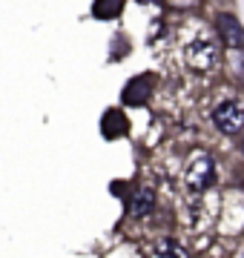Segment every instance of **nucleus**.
<instances>
[{
	"label": "nucleus",
	"instance_id": "f257e3e1",
	"mask_svg": "<svg viewBox=\"0 0 244 258\" xmlns=\"http://www.w3.org/2000/svg\"><path fill=\"white\" fill-rule=\"evenodd\" d=\"M216 181V161L207 155V152H196L187 164V184L193 192H201L207 186H213Z\"/></svg>",
	"mask_w": 244,
	"mask_h": 258
},
{
	"label": "nucleus",
	"instance_id": "f03ea898",
	"mask_svg": "<svg viewBox=\"0 0 244 258\" xmlns=\"http://www.w3.org/2000/svg\"><path fill=\"white\" fill-rule=\"evenodd\" d=\"M213 123L216 129H221L224 135H235L238 129L244 126V109H241V101H221L213 109Z\"/></svg>",
	"mask_w": 244,
	"mask_h": 258
},
{
	"label": "nucleus",
	"instance_id": "7ed1b4c3",
	"mask_svg": "<svg viewBox=\"0 0 244 258\" xmlns=\"http://www.w3.org/2000/svg\"><path fill=\"white\" fill-rule=\"evenodd\" d=\"M184 57H187V63L193 66V69H198V72H207V69H213V66L218 63L216 46H213L210 40H204V37L193 40V43L184 49Z\"/></svg>",
	"mask_w": 244,
	"mask_h": 258
},
{
	"label": "nucleus",
	"instance_id": "20e7f679",
	"mask_svg": "<svg viewBox=\"0 0 244 258\" xmlns=\"http://www.w3.org/2000/svg\"><path fill=\"white\" fill-rule=\"evenodd\" d=\"M216 29H218V35H221V40H224L230 49H241L244 29H241V23H238V18H235V15L221 12V15L216 18Z\"/></svg>",
	"mask_w": 244,
	"mask_h": 258
},
{
	"label": "nucleus",
	"instance_id": "39448f33",
	"mask_svg": "<svg viewBox=\"0 0 244 258\" xmlns=\"http://www.w3.org/2000/svg\"><path fill=\"white\" fill-rule=\"evenodd\" d=\"M150 92H152V78L150 75H141V78H135V81L127 83V89H124V103L141 106V103H147Z\"/></svg>",
	"mask_w": 244,
	"mask_h": 258
},
{
	"label": "nucleus",
	"instance_id": "423d86ee",
	"mask_svg": "<svg viewBox=\"0 0 244 258\" xmlns=\"http://www.w3.org/2000/svg\"><path fill=\"white\" fill-rule=\"evenodd\" d=\"M132 215L135 218H144V215H150L152 207H155V189L152 186H141L138 192L132 195Z\"/></svg>",
	"mask_w": 244,
	"mask_h": 258
},
{
	"label": "nucleus",
	"instance_id": "0eeeda50",
	"mask_svg": "<svg viewBox=\"0 0 244 258\" xmlns=\"http://www.w3.org/2000/svg\"><path fill=\"white\" fill-rule=\"evenodd\" d=\"M124 129H127V123H124V115L118 109H112V112L103 115V135L115 138V135H121Z\"/></svg>",
	"mask_w": 244,
	"mask_h": 258
},
{
	"label": "nucleus",
	"instance_id": "6e6552de",
	"mask_svg": "<svg viewBox=\"0 0 244 258\" xmlns=\"http://www.w3.org/2000/svg\"><path fill=\"white\" fill-rule=\"evenodd\" d=\"M152 258H184V249H181L172 238H164V241H158V244H155Z\"/></svg>",
	"mask_w": 244,
	"mask_h": 258
},
{
	"label": "nucleus",
	"instance_id": "1a4fd4ad",
	"mask_svg": "<svg viewBox=\"0 0 244 258\" xmlns=\"http://www.w3.org/2000/svg\"><path fill=\"white\" fill-rule=\"evenodd\" d=\"M124 0H95V18H115Z\"/></svg>",
	"mask_w": 244,
	"mask_h": 258
}]
</instances>
